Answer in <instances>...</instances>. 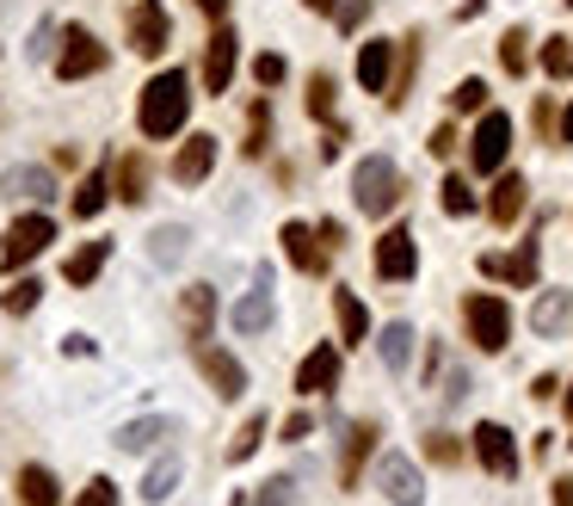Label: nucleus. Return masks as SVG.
Listing matches in <instances>:
<instances>
[{
  "mask_svg": "<svg viewBox=\"0 0 573 506\" xmlns=\"http://www.w3.org/2000/svg\"><path fill=\"white\" fill-rule=\"evenodd\" d=\"M186 118H191V80H186V68H161V75L142 87V106H136L142 136L167 143V136L186 130Z\"/></svg>",
  "mask_w": 573,
  "mask_h": 506,
  "instance_id": "f257e3e1",
  "label": "nucleus"
},
{
  "mask_svg": "<svg viewBox=\"0 0 573 506\" xmlns=\"http://www.w3.org/2000/svg\"><path fill=\"white\" fill-rule=\"evenodd\" d=\"M352 205L364 210V217H388V210L401 205V167L388 155H364L352 174Z\"/></svg>",
  "mask_w": 573,
  "mask_h": 506,
  "instance_id": "f03ea898",
  "label": "nucleus"
},
{
  "mask_svg": "<svg viewBox=\"0 0 573 506\" xmlns=\"http://www.w3.org/2000/svg\"><path fill=\"white\" fill-rule=\"evenodd\" d=\"M463 321H469V340H475L481 352H506V340H511L506 297H494V290H469V297H463Z\"/></svg>",
  "mask_w": 573,
  "mask_h": 506,
  "instance_id": "7ed1b4c3",
  "label": "nucleus"
},
{
  "mask_svg": "<svg viewBox=\"0 0 573 506\" xmlns=\"http://www.w3.org/2000/svg\"><path fill=\"white\" fill-rule=\"evenodd\" d=\"M56 241V222L44 217V210H32V217H19L13 229H7V248H0V266L7 272H19L25 260H37V253Z\"/></svg>",
  "mask_w": 573,
  "mask_h": 506,
  "instance_id": "20e7f679",
  "label": "nucleus"
},
{
  "mask_svg": "<svg viewBox=\"0 0 573 506\" xmlns=\"http://www.w3.org/2000/svg\"><path fill=\"white\" fill-rule=\"evenodd\" d=\"M106 63H111V50L99 44L87 25H68V32H63V56H56V75H63V80H80V75H99Z\"/></svg>",
  "mask_w": 573,
  "mask_h": 506,
  "instance_id": "39448f33",
  "label": "nucleus"
},
{
  "mask_svg": "<svg viewBox=\"0 0 573 506\" xmlns=\"http://www.w3.org/2000/svg\"><path fill=\"white\" fill-rule=\"evenodd\" d=\"M506 148H511V118L506 111H487L475 124V143H469V167H475V174H499V167H506Z\"/></svg>",
  "mask_w": 573,
  "mask_h": 506,
  "instance_id": "423d86ee",
  "label": "nucleus"
},
{
  "mask_svg": "<svg viewBox=\"0 0 573 506\" xmlns=\"http://www.w3.org/2000/svg\"><path fill=\"white\" fill-rule=\"evenodd\" d=\"M414 272H419V248H414V235H407L401 222H395V229L376 235V278H383V285H407Z\"/></svg>",
  "mask_w": 573,
  "mask_h": 506,
  "instance_id": "0eeeda50",
  "label": "nucleus"
},
{
  "mask_svg": "<svg viewBox=\"0 0 573 506\" xmlns=\"http://www.w3.org/2000/svg\"><path fill=\"white\" fill-rule=\"evenodd\" d=\"M234 63H241V37H234V25H217V37L203 50V87H210V94H229Z\"/></svg>",
  "mask_w": 573,
  "mask_h": 506,
  "instance_id": "6e6552de",
  "label": "nucleus"
},
{
  "mask_svg": "<svg viewBox=\"0 0 573 506\" xmlns=\"http://www.w3.org/2000/svg\"><path fill=\"white\" fill-rule=\"evenodd\" d=\"M537 266H542L537 241H525L518 253H481V272H487V278H506V285H518V290L537 285Z\"/></svg>",
  "mask_w": 573,
  "mask_h": 506,
  "instance_id": "1a4fd4ad",
  "label": "nucleus"
},
{
  "mask_svg": "<svg viewBox=\"0 0 573 506\" xmlns=\"http://www.w3.org/2000/svg\"><path fill=\"white\" fill-rule=\"evenodd\" d=\"M130 50L136 56H161L167 50V7L161 0H136V13H130Z\"/></svg>",
  "mask_w": 573,
  "mask_h": 506,
  "instance_id": "9d476101",
  "label": "nucleus"
},
{
  "mask_svg": "<svg viewBox=\"0 0 573 506\" xmlns=\"http://www.w3.org/2000/svg\"><path fill=\"white\" fill-rule=\"evenodd\" d=\"M376 488H383L395 506H426V482H419V470L407 458H383V463H376Z\"/></svg>",
  "mask_w": 573,
  "mask_h": 506,
  "instance_id": "9b49d317",
  "label": "nucleus"
},
{
  "mask_svg": "<svg viewBox=\"0 0 573 506\" xmlns=\"http://www.w3.org/2000/svg\"><path fill=\"white\" fill-rule=\"evenodd\" d=\"M475 458L487 463L494 475H506V482L518 475V444H511V432L499 427V420H481V427H475Z\"/></svg>",
  "mask_w": 573,
  "mask_h": 506,
  "instance_id": "f8f14e48",
  "label": "nucleus"
},
{
  "mask_svg": "<svg viewBox=\"0 0 573 506\" xmlns=\"http://www.w3.org/2000/svg\"><path fill=\"white\" fill-rule=\"evenodd\" d=\"M198 371L210 377V389H217L222 402H234L241 389H247V371H241V359H229V352H217V346H198Z\"/></svg>",
  "mask_w": 573,
  "mask_h": 506,
  "instance_id": "ddd939ff",
  "label": "nucleus"
},
{
  "mask_svg": "<svg viewBox=\"0 0 573 506\" xmlns=\"http://www.w3.org/2000/svg\"><path fill=\"white\" fill-rule=\"evenodd\" d=\"M278 241H284V253H290L302 272H327V253H333V248L321 241V229H309V222H284Z\"/></svg>",
  "mask_w": 573,
  "mask_h": 506,
  "instance_id": "4468645a",
  "label": "nucleus"
},
{
  "mask_svg": "<svg viewBox=\"0 0 573 506\" xmlns=\"http://www.w3.org/2000/svg\"><path fill=\"white\" fill-rule=\"evenodd\" d=\"M210 167H217V136H186V148H179V155H173V179H179V186H203V174H210Z\"/></svg>",
  "mask_w": 573,
  "mask_h": 506,
  "instance_id": "2eb2a0df",
  "label": "nucleus"
},
{
  "mask_svg": "<svg viewBox=\"0 0 573 506\" xmlns=\"http://www.w3.org/2000/svg\"><path fill=\"white\" fill-rule=\"evenodd\" d=\"M179 316H186V340H210V328H217V290L210 285H191L179 290Z\"/></svg>",
  "mask_w": 573,
  "mask_h": 506,
  "instance_id": "dca6fc26",
  "label": "nucleus"
},
{
  "mask_svg": "<svg viewBox=\"0 0 573 506\" xmlns=\"http://www.w3.org/2000/svg\"><path fill=\"white\" fill-rule=\"evenodd\" d=\"M357 80H364L371 94H388V87H395V44L371 37V44L357 50Z\"/></svg>",
  "mask_w": 573,
  "mask_h": 506,
  "instance_id": "f3484780",
  "label": "nucleus"
},
{
  "mask_svg": "<svg viewBox=\"0 0 573 506\" xmlns=\"http://www.w3.org/2000/svg\"><path fill=\"white\" fill-rule=\"evenodd\" d=\"M333 383H340V352L315 346L309 359H302V371H296V389H302V396H327Z\"/></svg>",
  "mask_w": 573,
  "mask_h": 506,
  "instance_id": "a211bd4d",
  "label": "nucleus"
},
{
  "mask_svg": "<svg viewBox=\"0 0 573 506\" xmlns=\"http://www.w3.org/2000/svg\"><path fill=\"white\" fill-rule=\"evenodd\" d=\"M568 321H573V290H542V297L530 302V328H537L542 340H555Z\"/></svg>",
  "mask_w": 573,
  "mask_h": 506,
  "instance_id": "6ab92c4d",
  "label": "nucleus"
},
{
  "mask_svg": "<svg viewBox=\"0 0 573 506\" xmlns=\"http://www.w3.org/2000/svg\"><path fill=\"white\" fill-rule=\"evenodd\" d=\"M525 198H530V186H525V174H499V186H494V198H487V217L499 222V229H511V222L525 217Z\"/></svg>",
  "mask_w": 573,
  "mask_h": 506,
  "instance_id": "aec40b11",
  "label": "nucleus"
},
{
  "mask_svg": "<svg viewBox=\"0 0 573 506\" xmlns=\"http://www.w3.org/2000/svg\"><path fill=\"white\" fill-rule=\"evenodd\" d=\"M0 191L44 205V198H56V179H49V167H7V174H0Z\"/></svg>",
  "mask_w": 573,
  "mask_h": 506,
  "instance_id": "412c9836",
  "label": "nucleus"
},
{
  "mask_svg": "<svg viewBox=\"0 0 573 506\" xmlns=\"http://www.w3.org/2000/svg\"><path fill=\"white\" fill-rule=\"evenodd\" d=\"M186 253H191V229H186V222H161L155 235H148V260H155V266H179Z\"/></svg>",
  "mask_w": 573,
  "mask_h": 506,
  "instance_id": "4be33fe9",
  "label": "nucleus"
},
{
  "mask_svg": "<svg viewBox=\"0 0 573 506\" xmlns=\"http://www.w3.org/2000/svg\"><path fill=\"white\" fill-rule=\"evenodd\" d=\"M376 439H383V432H376L371 420H364V427H352V432H345V463H340V488H357V470H364V458H371V451H376Z\"/></svg>",
  "mask_w": 573,
  "mask_h": 506,
  "instance_id": "5701e85b",
  "label": "nucleus"
},
{
  "mask_svg": "<svg viewBox=\"0 0 573 506\" xmlns=\"http://www.w3.org/2000/svg\"><path fill=\"white\" fill-rule=\"evenodd\" d=\"M272 316H278V309H272V285H260L253 297H241V302L229 309V321H234L241 333H265V328H272Z\"/></svg>",
  "mask_w": 573,
  "mask_h": 506,
  "instance_id": "b1692460",
  "label": "nucleus"
},
{
  "mask_svg": "<svg viewBox=\"0 0 573 506\" xmlns=\"http://www.w3.org/2000/svg\"><path fill=\"white\" fill-rule=\"evenodd\" d=\"M333 316H340L345 346H364V340H371V316H364V302H357L352 290H333Z\"/></svg>",
  "mask_w": 573,
  "mask_h": 506,
  "instance_id": "393cba45",
  "label": "nucleus"
},
{
  "mask_svg": "<svg viewBox=\"0 0 573 506\" xmlns=\"http://www.w3.org/2000/svg\"><path fill=\"white\" fill-rule=\"evenodd\" d=\"M161 439H173V420H161V414H148V420H130V427H118V451H155Z\"/></svg>",
  "mask_w": 573,
  "mask_h": 506,
  "instance_id": "a878e982",
  "label": "nucleus"
},
{
  "mask_svg": "<svg viewBox=\"0 0 573 506\" xmlns=\"http://www.w3.org/2000/svg\"><path fill=\"white\" fill-rule=\"evenodd\" d=\"M376 352H383L388 371H407V364H414V328H407V321H388V328L376 333Z\"/></svg>",
  "mask_w": 573,
  "mask_h": 506,
  "instance_id": "bb28decb",
  "label": "nucleus"
},
{
  "mask_svg": "<svg viewBox=\"0 0 573 506\" xmlns=\"http://www.w3.org/2000/svg\"><path fill=\"white\" fill-rule=\"evenodd\" d=\"M19 501H25V506H63L56 475H49L44 463H25V470H19Z\"/></svg>",
  "mask_w": 573,
  "mask_h": 506,
  "instance_id": "cd10ccee",
  "label": "nucleus"
},
{
  "mask_svg": "<svg viewBox=\"0 0 573 506\" xmlns=\"http://www.w3.org/2000/svg\"><path fill=\"white\" fill-rule=\"evenodd\" d=\"M106 260H111V241H87L80 253H68V266H63V272H68V285H93Z\"/></svg>",
  "mask_w": 573,
  "mask_h": 506,
  "instance_id": "c85d7f7f",
  "label": "nucleus"
},
{
  "mask_svg": "<svg viewBox=\"0 0 573 506\" xmlns=\"http://www.w3.org/2000/svg\"><path fill=\"white\" fill-rule=\"evenodd\" d=\"M118 198H124V205H142V198H148V161L142 155L118 161Z\"/></svg>",
  "mask_w": 573,
  "mask_h": 506,
  "instance_id": "c756f323",
  "label": "nucleus"
},
{
  "mask_svg": "<svg viewBox=\"0 0 573 506\" xmlns=\"http://www.w3.org/2000/svg\"><path fill=\"white\" fill-rule=\"evenodd\" d=\"M173 488H179V458L167 451V458H155V470H148V482H142V501H148V506H161Z\"/></svg>",
  "mask_w": 573,
  "mask_h": 506,
  "instance_id": "7c9ffc66",
  "label": "nucleus"
},
{
  "mask_svg": "<svg viewBox=\"0 0 573 506\" xmlns=\"http://www.w3.org/2000/svg\"><path fill=\"white\" fill-rule=\"evenodd\" d=\"M265 143H272V99H253V111H247V155L260 161Z\"/></svg>",
  "mask_w": 573,
  "mask_h": 506,
  "instance_id": "2f4dec72",
  "label": "nucleus"
},
{
  "mask_svg": "<svg viewBox=\"0 0 573 506\" xmlns=\"http://www.w3.org/2000/svg\"><path fill=\"white\" fill-rule=\"evenodd\" d=\"M106 198H111V179L106 174H87V179H80V191H75V217H99Z\"/></svg>",
  "mask_w": 573,
  "mask_h": 506,
  "instance_id": "473e14b6",
  "label": "nucleus"
},
{
  "mask_svg": "<svg viewBox=\"0 0 573 506\" xmlns=\"http://www.w3.org/2000/svg\"><path fill=\"white\" fill-rule=\"evenodd\" d=\"M499 63H506V75H525V68H530V37H525V25H511V32L499 37Z\"/></svg>",
  "mask_w": 573,
  "mask_h": 506,
  "instance_id": "72a5a7b5",
  "label": "nucleus"
},
{
  "mask_svg": "<svg viewBox=\"0 0 573 506\" xmlns=\"http://www.w3.org/2000/svg\"><path fill=\"white\" fill-rule=\"evenodd\" d=\"M542 68L555 80H568L573 75V37H542Z\"/></svg>",
  "mask_w": 573,
  "mask_h": 506,
  "instance_id": "f704fd0d",
  "label": "nucleus"
},
{
  "mask_svg": "<svg viewBox=\"0 0 573 506\" xmlns=\"http://www.w3.org/2000/svg\"><path fill=\"white\" fill-rule=\"evenodd\" d=\"M260 439H265V414H247V427L234 432V444H229V463H247L260 451Z\"/></svg>",
  "mask_w": 573,
  "mask_h": 506,
  "instance_id": "c9c22d12",
  "label": "nucleus"
},
{
  "mask_svg": "<svg viewBox=\"0 0 573 506\" xmlns=\"http://www.w3.org/2000/svg\"><path fill=\"white\" fill-rule=\"evenodd\" d=\"M37 297H44V285H37V278H19V285L0 297V309H7V316H32Z\"/></svg>",
  "mask_w": 573,
  "mask_h": 506,
  "instance_id": "e433bc0d",
  "label": "nucleus"
},
{
  "mask_svg": "<svg viewBox=\"0 0 573 506\" xmlns=\"http://www.w3.org/2000/svg\"><path fill=\"white\" fill-rule=\"evenodd\" d=\"M333 99H340V87H333V75H309V118H333Z\"/></svg>",
  "mask_w": 573,
  "mask_h": 506,
  "instance_id": "4c0bfd02",
  "label": "nucleus"
},
{
  "mask_svg": "<svg viewBox=\"0 0 573 506\" xmlns=\"http://www.w3.org/2000/svg\"><path fill=\"white\" fill-rule=\"evenodd\" d=\"M438 191H444V210H450V217H469V210H475V186H469L463 174H450Z\"/></svg>",
  "mask_w": 573,
  "mask_h": 506,
  "instance_id": "58836bf2",
  "label": "nucleus"
},
{
  "mask_svg": "<svg viewBox=\"0 0 573 506\" xmlns=\"http://www.w3.org/2000/svg\"><path fill=\"white\" fill-rule=\"evenodd\" d=\"M253 506H296V482H290V475H272V482H260Z\"/></svg>",
  "mask_w": 573,
  "mask_h": 506,
  "instance_id": "ea45409f",
  "label": "nucleus"
},
{
  "mask_svg": "<svg viewBox=\"0 0 573 506\" xmlns=\"http://www.w3.org/2000/svg\"><path fill=\"white\" fill-rule=\"evenodd\" d=\"M487 106V87L481 80H456V94H450V111H481Z\"/></svg>",
  "mask_w": 573,
  "mask_h": 506,
  "instance_id": "a19ab883",
  "label": "nucleus"
},
{
  "mask_svg": "<svg viewBox=\"0 0 573 506\" xmlns=\"http://www.w3.org/2000/svg\"><path fill=\"white\" fill-rule=\"evenodd\" d=\"M426 458H432V463H456V458H463V444L450 439V432H426Z\"/></svg>",
  "mask_w": 573,
  "mask_h": 506,
  "instance_id": "79ce46f5",
  "label": "nucleus"
},
{
  "mask_svg": "<svg viewBox=\"0 0 573 506\" xmlns=\"http://www.w3.org/2000/svg\"><path fill=\"white\" fill-rule=\"evenodd\" d=\"M75 506H118V482H106V475H93V482H87V494H80Z\"/></svg>",
  "mask_w": 573,
  "mask_h": 506,
  "instance_id": "37998d69",
  "label": "nucleus"
},
{
  "mask_svg": "<svg viewBox=\"0 0 573 506\" xmlns=\"http://www.w3.org/2000/svg\"><path fill=\"white\" fill-rule=\"evenodd\" d=\"M253 80H260V87H278V80H284V56H278V50H265L260 63H253Z\"/></svg>",
  "mask_w": 573,
  "mask_h": 506,
  "instance_id": "c03bdc74",
  "label": "nucleus"
},
{
  "mask_svg": "<svg viewBox=\"0 0 573 506\" xmlns=\"http://www.w3.org/2000/svg\"><path fill=\"white\" fill-rule=\"evenodd\" d=\"M463 396H469V377L463 371H444V408H463Z\"/></svg>",
  "mask_w": 573,
  "mask_h": 506,
  "instance_id": "a18cd8bd",
  "label": "nucleus"
},
{
  "mask_svg": "<svg viewBox=\"0 0 573 506\" xmlns=\"http://www.w3.org/2000/svg\"><path fill=\"white\" fill-rule=\"evenodd\" d=\"M426 148H432L438 161H450V155H456V130H450V124H438V130H432V143H426Z\"/></svg>",
  "mask_w": 573,
  "mask_h": 506,
  "instance_id": "49530a36",
  "label": "nucleus"
},
{
  "mask_svg": "<svg viewBox=\"0 0 573 506\" xmlns=\"http://www.w3.org/2000/svg\"><path fill=\"white\" fill-rule=\"evenodd\" d=\"M309 432H315V414H290V420H284V439L290 444H302Z\"/></svg>",
  "mask_w": 573,
  "mask_h": 506,
  "instance_id": "de8ad7c7",
  "label": "nucleus"
},
{
  "mask_svg": "<svg viewBox=\"0 0 573 506\" xmlns=\"http://www.w3.org/2000/svg\"><path fill=\"white\" fill-rule=\"evenodd\" d=\"M364 13H371V0H345V7H340V25H345V32H357V25H364Z\"/></svg>",
  "mask_w": 573,
  "mask_h": 506,
  "instance_id": "09e8293b",
  "label": "nucleus"
},
{
  "mask_svg": "<svg viewBox=\"0 0 573 506\" xmlns=\"http://www.w3.org/2000/svg\"><path fill=\"white\" fill-rule=\"evenodd\" d=\"M63 352H68V359H93V340H87V333H68Z\"/></svg>",
  "mask_w": 573,
  "mask_h": 506,
  "instance_id": "8fccbe9b",
  "label": "nucleus"
},
{
  "mask_svg": "<svg viewBox=\"0 0 573 506\" xmlns=\"http://www.w3.org/2000/svg\"><path fill=\"white\" fill-rule=\"evenodd\" d=\"M555 389H561L555 377H537V383H530V396H537V402H555Z\"/></svg>",
  "mask_w": 573,
  "mask_h": 506,
  "instance_id": "3c124183",
  "label": "nucleus"
},
{
  "mask_svg": "<svg viewBox=\"0 0 573 506\" xmlns=\"http://www.w3.org/2000/svg\"><path fill=\"white\" fill-rule=\"evenodd\" d=\"M555 506H573V475H561V482H555Z\"/></svg>",
  "mask_w": 573,
  "mask_h": 506,
  "instance_id": "603ef678",
  "label": "nucleus"
},
{
  "mask_svg": "<svg viewBox=\"0 0 573 506\" xmlns=\"http://www.w3.org/2000/svg\"><path fill=\"white\" fill-rule=\"evenodd\" d=\"M198 13H210V19H222V13H229V0H198Z\"/></svg>",
  "mask_w": 573,
  "mask_h": 506,
  "instance_id": "864d4df0",
  "label": "nucleus"
},
{
  "mask_svg": "<svg viewBox=\"0 0 573 506\" xmlns=\"http://www.w3.org/2000/svg\"><path fill=\"white\" fill-rule=\"evenodd\" d=\"M561 143H573V99H568V111H561Z\"/></svg>",
  "mask_w": 573,
  "mask_h": 506,
  "instance_id": "5fc2aeb1",
  "label": "nucleus"
},
{
  "mask_svg": "<svg viewBox=\"0 0 573 506\" xmlns=\"http://www.w3.org/2000/svg\"><path fill=\"white\" fill-rule=\"evenodd\" d=\"M302 7H315V13H327V7H340V0H302Z\"/></svg>",
  "mask_w": 573,
  "mask_h": 506,
  "instance_id": "6e6d98bb",
  "label": "nucleus"
},
{
  "mask_svg": "<svg viewBox=\"0 0 573 506\" xmlns=\"http://www.w3.org/2000/svg\"><path fill=\"white\" fill-rule=\"evenodd\" d=\"M568 427H573V389H568ZM568 444H573V439H568Z\"/></svg>",
  "mask_w": 573,
  "mask_h": 506,
  "instance_id": "4d7b16f0",
  "label": "nucleus"
},
{
  "mask_svg": "<svg viewBox=\"0 0 573 506\" xmlns=\"http://www.w3.org/2000/svg\"><path fill=\"white\" fill-rule=\"evenodd\" d=\"M568 7H573V0H568Z\"/></svg>",
  "mask_w": 573,
  "mask_h": 506,
  "instance_id": "13d9d810",
  "label": "nucleus"
}]
</instances>
